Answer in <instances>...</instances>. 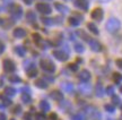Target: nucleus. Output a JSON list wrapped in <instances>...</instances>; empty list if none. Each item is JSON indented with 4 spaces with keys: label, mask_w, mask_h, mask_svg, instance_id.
I'll return each mask as SVG.
<instances>
[{
    "label": "nucleus",
    "mask_w": 122,
    "mask_h": 120,
    "mask_svg": "<svg viewBox=\"0 0 122 120\" xmlns=\"http://www.w3.org/2000/svg\"><path fill=\"white\" fill-rule=\"evenodd\" d=\"M35 85H36L37 87H40V89H46V87H48V84H46L43 79L35 80Z\"/></svg>",
    "instance_id": "nucleus-18"
},
{
    "label": "nucleus",
    "mask_w": 122,
    "mask_h": 120,
    "mask_svg": "<svg viewBox=\"0 0 122 120\" xmlns=\"http://www.w3.org/2000/svg\"><path fill=\"white\" fill-rule=\"evenodd\" d=\"M41 68L44 71H48V73H54L56 71V66L54 63H52L49 60H42L41 61Z\"/></svg>",
    "instance_id": "nucleus-3"
},
{
    "label": "nucleus",
    "mask_w": 122,
    "mask_h": 120,
    "mask_svg": "<svg viewBox=\"0 0 122 120\" xmlns=\"http://www.w3.org/2000/svg\"><path fill=\"white\" fill-rule=\"evenodd\" d=\"M117 66L122 69V59H118V60H117Z\"/></svg>",
    "instance_id": "nucleus-38"
},
{
    "label": "nucleus",
    "mask_w": 122,
    "mask_h": 120,
    "mask_svg": "<svg viewBox=\"0 0 122 120\" xmlns=\"http://www.w3.org/2000/svg\"><path fill=\"white\" fill-rule=\"evenodd\" d=\"M53 56L60 61H67L68 58H69L68 53L65 52V51H53Z\"/></svg>",
    "instance_id": "nucleus-6"
},
{
    "label": "nucleus",
    "mask_w": 122,
    "mask_h": 120,
    "mask_svg": "<svg viewBox=\"0 0 122 120\" xmlns=\"http://www.w3.org/2000/svg\"><path fill=\"white\" fill-rule=\"evenodd\" d=\"M112 103H113L114 105H119L120 104V98L119 96H113L112 98Z\"/></svg>",
    "instance_id": "nucleus-30"
},
{
    "label": "nucleus",
    "mask_w": 122,
    "mask_h": 120,
    "mask_svg": "<svg viewBox=\"0 0 122 120\" xmlns=\"http://www.w3.org/2000/svg\"><path fill=\"white\" fill-rule=\"evenodd\" d=\"M88 43H89L91 49L93 50V51H95V52H98V51H101V49H102V44H101L97 40H95V39H91V40L88 41Z\"/></svg>",
    "instance_id": "nucleus-5"
},
{
    "label": "nucleus",
    "mask_w": 122,
    "mask_h": 120,
    "mask_svg": "<svg viewBox=\"0 0 122 120\" xmlns=\"http://www.w3.org/2000/svg\"><path fill=\"white\" fill-rule=\"evenodd\" d=\"M77 34H78L79 37H81V39H84L85 41H89L91 39H89V36L85 33V32L83 31V30H79V31H77Z\"/></svg>",
    "instance_id": "nucleus-20"
},
{
    "label": "nucleus",
    "mask_w": 122,
    "mask_h": 120,
    "mask_svg": "<svg viewBox=\"0 0 122 120\" xmlns=\"http://www.w3.org/2000/svg\"><path fill=\"white\" fill-rule=\"evenodd\" d=\"M40 107H41V109H42V110H44V111H48L49 109H50V104H49L46 101H41V102H40Z\"/></svg>",
    "instance_id": "nucleus-25"
},
{
    "label": "nucleus",
    "mask_w": 122,
    "mask_h": 120,
    "mask_svg": "<svg viewBox=\"0 0 122 120\" xmlns=\"http://www.w3.org/2000/svg\"><path fill=\"white\" fill-rule=\"evenodd\" d=\"M4 68H5V70L6 71L10 73V71L15 70V65H14V62L11 61V60H5L4 61Z\"/></svg>",
    "instance_id": "nucleus-9"
},
{
    "label": "nucleus",
    "mask_w": 122,
    "mask_h": 120,
    "mask_svg": "<svg viewBox=\"0 0 122 120\" xmlns=\"http://www.w3.org/2000/svg\"><path fill=\"white\" fill-rule=\"evenodd\" d=\"M15 51H16V52L18 53V56H20V57L25 56V49L22 48V47H17V48H15Z\"/></svg>",
    "instance_id": "nucleus-27"
},
{
    "label": "nucleus",
    "mask_w": 122,
    "mask_h": 120,
    "mask_svg": "<svg viewBox=\"0 0 122 120\" xmlns=\"http://www.w3.org/2000/svg\"><path fill=\"white\" fill-rule=\"evenodd\" d=\"M79 89H80V91H81L83 93H85V94L91 93V87H89V85H80V86H79Z\"/></svg>",
    "instance_id": "nucleus-21"
},
{
    "label": "nucleus",
    "mask_w": 122,
    "mask_h": 120,
    "mask_svg": "<svg viewBox=\"0 0 122 120\" xmlns=\"http://www.w3.org/2000/svg\"><path fill=\"white\" fill-rule=\"evenodd\" d=\"M41 19H42V22H43L44 24H45V25H51V24H52V19H51V18L42 17Z\"/></svg>",
    "instance_id": "nucleus-29"
},
{
    "label": "nucleus",
    "mask_w": 122,
    "mask_h": 120,
    "mask_svg": "<svg viewBox=\"0 0 122 120\" xmlns=\"http://www.w3.org/2000/svg\"><path fill=\"white\" fill-rule=\"evenodd\" d=\"M35 120H46V117H45L44 113H36Z\"/></svg>",
    "instance_id": "nucleus-28"
},
{
    "label": "nucleus",
    "mask_w": 122,
    "mask_h": 120,
    "mask_svg": "<svg viewBox=\"0 0 122 120\" xmlns=\"http://www.w3.org/2000/svg\"><path fill=\"white\" fill-rule=\"evenodd\" d=\"M26 19L28 22L30 23H34L36 21V15H35L34 11H32V10H28L26 13Z\"/></svg>",
    "instance_id": "nucleus-15"
},
{
    "label": "nucleus",
    "mask_w": 122,
    "mask_h": 120,
    "mask_svg": "<svg viewBox=\"0 0 122 120\" xmlns=\"http://www.w3.org/2000/svg\"><path fill=\"white\" fill-rule=\"evenodd\" d=\"M49 119L50 120H58V116H57V113H51L50 116H49Z\"/></svg>",
    "instance_id": "nucleus-37"
},
{
    "label": "nucleus",
    "mask_w": 122,
    "mask_h": 120,
    "mask_svg": "<svg viewBox=\"0 0 122 120\" xmlns=\"http://www.w3.org/2000/svg\"><path fill=\"white\" fill-rule=\"evenodd\" d=\"M16 108V109H14V113H18V112L20 111V107H19V105H17V107H15Z\"/></svg>",
    "instance_id": "nucleus-42"
},
{
    "label": "nucleus",
    "mask_w": 122,
    "mask_h": 120,
    "mask_svg": "<svg viewBox=\"0 0 122 120\" xmlns=\"http://www.w3.org/2000/svg\"><path fill=\"white\" fill-rule=\"evenodd\" d=\"M105 110H106V111H109V112H113L114 110H115V109H114L113 105H110V104H106V105H105Z\"/></svg>",
    "instance_id": "nucleus-35"
},
{
    "label": "nucleus",
    "mask_w": 122,
    "mask_h": 120,
    "mask_svg": "<svg viewBox=\"0 0 122 120\" xmlns=\"http://www.w3.org/2000/svg\"><path fill=\"white\" fill-rule=\"evenodd\" d=\"M22 98H23V101H24L25 103H30V95H27V94H24Z\"/></svg>",
    "instance_id": "nucleus-33"
},
{
    "label": "nucleus",
    "mask_w": 122,
    "mask_h": 120,
    "mask_svg": "<svg viewBox=\"0 0 122 120\" xmlns=\"http://www.w3.org/2000/svg\"><path fill=\"white\" fill-rule=\"evenodd\" d=\"M120 92H121V93H122V86H121V87H120Z\"/></svg>",
    "instance_id": "nucleus-46"
},
{
    "label": "nucleus",
    "mask_w": 122,
    "mask_h": 120,
    "mask_svg": "<svg viewBox=\"0 0 122 120\" xmlns=\"http://www.w3.org/2000/svg\"><path fill=\"white\" fill-rule=\"evenodd\" d=\"M103 16H104V11L102 8H95L92 11V18L97 22H101L103 19Z\"/></svg>",
    "instance_id": "nucleus-4"
},
{
    "label": "nucleus",
    "mask_w": 122,
    "mask_h": 120,
    "mask_svg": "<svg viewBox=\"0 0 122 120\" xmlns=\"http://www.w3.org/2000/svg\"><path fill=\"white\" fill-rule=\"evenodd\" d=\"M33 1H34V0H24V2H25L26 5H30Z\"/></svg>",
    "instance_id": "nucleus-44"
},
{
    "label": "nucleus",
    "mask_w": 122,
    "mask_h": 120,
    "mask_svg": "<svg viewBox=\"0 0 122 120\" xmlns=\"http://www.w3.org/2000/svg\"><path fill=\"white\" fill-rule=\"evenodd\" d=\"M72 120H85V118H84L81 115H75V116L72 117Z\"/></svg>",
    "instance_id": "nucleus-36"
},
{
    "label": "nucleus",
    "mask_w": 122,
    "mask_h": 120,
    "mask_svg": "<svg viewBox=\"0 0 122 120\" xmlns=\"http://www.w3.org/2000/svg\"><path fill=\"white\" fill-rule=\"evenodd\" d=\"M54 7H56V9H57L58 11H60V13H62V14H66L69 11L68 7L65 6V5L60 4V2H56V4H54Z\"/></svg>",
    "instance_id": "nucleus-14"
},
{
    "label": "nucleus",
    "mask_w": 122,
    "mask_h": 120,
    "mask_svg": "<svg viewBox=\"0 0 122 120\" xmlns=\"http://www.w3.org/2000/svg\"><path fill=\"white\" fill-rule=\"evenodd\" d=\"M69 69H71L72 71H77L78 69V66H77V63H69Z\"/></svg>",
    "instance_id": "nucleus-32"
},
{
    "label": "nucleus",
    "mask_w": 122,
    "mask_h": 120,
    "mask_svg": "<svg viewBox=\"0 0 122 120\" xmlns=\"http://www.w3.org/2000/svg\"><path fill=\"white\" fill-rule=\"evenodd\" d=\"M75 5L78 7L79 9H81L84 11L88 10V0H76Z\"/></svg>",
    "instance_id": "nucleus-8"
},
{
    "label": "nucleus",
    "mask_w": 122,
    "mask_h": 120,
    "mask_svg": "<svg viewBox=\"0 0 122 120\" xmlns=\"http://www.w3.org/2000/svg\"><path fill=\"white\" fill-rule=\"evenodd\" d=\"M50 96H51L53 100H56V101H60V100H62V99H63V95H62V93H61L60 91H58V89H54V91H52V92L50 93Z\"/></svg>",
    "instance_id": "nucleus-12"
},
{
    "label": "nucleus",
    "mask_w": 122,
    "mask_h": 120,
    "mask_svg": "<svg viewBox=\"0 0 122 120\" xmlns=\"http://www.w3.org/2000/svg\"><path fill=\"white\" fill-rule=\"evenodd\" d=\"M11 14H13V16L15 18H20L23 15V9L22 7L19 6V5H16V6H14L13 9H11Z\"/></svg>",
    "instance_id": "nucleus-7"
},
{
    "label": "nucleus",
    "mask_w": 122,
    "mask_h": 120,
    "mask_svg": "<svg viewBox=\"0 0 122 120\" xmlns=\"http://www.w3.org/2000/svg\"><path fill=\"white\" fill-rule=\"evenodd\" d=\"M9 79H10V82H13V83H19L20 82V78L17 77V76H11Z\"/></svg>",
    "instance_id": "nucleus-34"
},
{
    "label": "nucleus",
    "mask_w": 122,
    "mask_h": 120,
    "mask_svg": "<svg viewBox=\"0 0 122 120\" xmlns=\"http://www.w3.org/2000/svg\"><path fill=\"white\" fill-rule=\"evenodd\" d=\"M100 1H102V2H106V1H109V0H100Z\"/></svg>",
    "instance_id": "nucleus-45"
},
{
    "label": "nucleus",
    "mask_w": 122,
    "mask_h": 120,
    "mask_svg": "<svg viewBox=\"0 0 122 120\" xmlns=\"http://www.w3.org/2000/svg\"><path fill=\"white\" fill-rule=\"evenodd\" d=\"M4 49H5V45L2 44V43H1V42H0V53H1V52H2V51H4Z\"/></svg>",
    "instance_id": "nucleus-43"
},
{
    "label": "nucleus",
    "mask_w": 122,
    "mask_h": 120,
    "mask_svg": "<svg viewBox=\"0 0 122 120\" xmlns=\"http://www.w3.org/2000/svg\"><path fill=\"white\" fill-rule=\"evenodd\" d=\"M113 93H114L113 86H107V87H106V94H109V95H113Z\"/></svg>",
    "instance_id": "nucleus-31"
},
{
    "label": "nucleus",
    "mask_w": 122,
    "mask_h": 120,
    "mask_svg": "<svg viewBox=\"0 0 122 120\" xmlns=\"http://www.w3.org/2000/svg\"><path fill=\"white\" fill-rule=\"evenodd\" d=\"M6 93L10 94V95H13V94H15V91H14L13 89H6Z\"/></svg>",
    "instance_id": "nucleus-39"
},
{
    "label": "nucleus",
    "mask_w": 122,
    "mask_h": 120,
    "mask_svg": "<svg viewBox=\"0 0 122 120\" xmlns=\"http://www.w3.org/2000/svg\"><path fill=\"white\" fill-rule=\"evenodd\" d=\"M36 75H37V70L35 69L34 67H32V68H30V69L27 70V76L30 77V78H34Z\"/></svg>",
    "instance_id": "nucleus-19"
},
{
    "label": "nucleus",
    "mask_w": 122,
    "mask_h": 120,
    "mask_svg": "<svg viewBox=\"0 0 122 120\" xmlns=\"http://www.w3.org/2000/svg\"><path fill=\"white\" fill-rule=\"evenodd\" d=\"M26 35V32L25 30H23L22 27H17L16 30H14V36L17 37V39H22Z\"/></svg>",
    "instance_id": "nucleus-10"
},
{
    "label": "nucleus",
    "mask_w": 122,
    "mask_h": 120,
    "mask_svg": "<svg viewBox=\"0 0 122 120\" xmlns=\"http://www.w3.org/2000/svg\"><path fill=\"white\" fill-rule=\"evenodd\" d=\"M113 80L117 83V84H119V83H121L122 80V75L120 74V73H114L113 74Z\"/></svg>",
    "instance_id": "nucleus-24"
},
{
    "label": "nucleus",
    "mask_w": 122,
    "mask_h": 120,
    "mask_svg": "<svg viewBox=\"0 0 122 120\" xmlns=\"http://www.w3.org/2000/svg\"><path fill=\"white\" fill-rule=\"evenodd\" d=\"M105 27H106V30H107L110 33H115L117 31L120 30V27H121V22L119 21L118 18L112 17V18H110L109 21L106 22Z\"/></svg>",
    "instance_id": "nucleus-1"
},
{
    "label": "nucleus",
    "mask_w": 122,
    "mask_h": 120,
    "mask_svg": "<svg viewBox=\"0 0 122 120\" xmlns=\"http://www.w3.org/2000/svg\"><path fill=\"white\" fill-rule=\"evenodd\" d=\"M87 27H88V30H89L93 34H95V35L98 34V28H97V26H96L95 24H93V23H88Z\"/></svg>",
    "instance_id": "nucleus-16"
},
{
    "label": "nucleus",
    "mask_w": 122,
    "mask_h": 120,
    "mask_svg": "<svg viewBox=\"0 0 122 120\" xmlns=\"http://www.w3.org/2000/svg\"><path fill=\"white\" fill-rule=\"evenodd\" d=\"M79 78L83 80V82H87V80L91 79V73L88 70H81L79 73Z\"/></svg>",
    "instance_id": "nucleus-13"
},
{
    "label": "nucleus",
    "mask_w": 122,
    "mask_h": 120,
    "mask_svg": "<svg viewBox=\"0 0 122 120\" xmlns=\"http://www.w3.org/2000/svg\"><path fill=\"white\" fill-rule=\"evenodd\" d=\"M33 40H34V42L36 43V44L40 45L41 41H42V37H41V35H40V34H37V33H34V34H33Z\"/></svg>",
    "instance_id": "nucleus-26"
},
{
    "label": "nucleus",
    "mask_w": 122,
    "mask_h": 120,
    "mask_svg": "<svg viewBox=\"0 0 122 120\" xmlns=\"http://www.w3.org/2000/svg\"><path fill=\"white\" fill-rule=\"evenodd\" d=\"M104 93V91H103V87H102V84L98 83V84L96 85V95L97 96H102Z\"/></svg>",
    "instance_id": "nucleus-22"
},
{
    "label": "nucleus",
    "mask_w": 122,
    "mask_h": 120,
    "mask_svg": "<svg viewBox=\"0 0 122 120\" xmlns=\"http://www.w3.org/2000/svg\"><path fill=\"white\" fill-rule=\"evenodd\" d=\"M87 112L89 113V116L93 118V119L95 120H101V113L96 109H94V108H92V109H88Z\"/></svg>",
    "instance_id": "nucleus-11"
},
{
    "label": "nucleus",
    "mask_w": 122,
    "mask_h": 120,
    "mask_svg": "<svg viewBox=\"0 0 122 120\" xmlns=\"http://www.w3.org/2000/svg\"><path fill=\"white\" fill-rule=\"evenodd\" d=\"M36 9L39 10L40 13L43 14V15H49V14H51V11H52V8L50 7V5L45 4V2H39V4H36Z\"/></svg>",
    "instance_id": "nucleus-2"
},
{
    "label": "nucleus",
    "mask_w": 122,
    "mask_h": 120,
    "mask_svg": "<svg viewBox=\"0 0 122 120\" xmlns=\"http://www.w3.org/2000/svg\"><path fill=\"white\" fill-rule=\"evenodd\" d=\"M62 21H63V18L60 17V16H57V17H56V22L57 23H62Z\"/></svg>",
    "instance_id": "nucleus-40"
},
{
    "label": "nucleus",
    "mask_w": 122,
    "mask_h": 120,
    "mask_svg": "<svg viewBox=\"0 0 122 120\" xmlns=\"http://www.w3.org/2000/svg\"><path fill=\"white\" fill-rule=\"evenodd\" d=\"M68 22H69L70 26H78V25H79V22H80V19H78L77 17H69Z\"/></svg>",
    "instance_id": "nucleus-17"
},
{
    "label": "nucleus",
    "mask_w": 122,
    "mask_h": 120,
    "mask_svg": "<svg viewBox=\"0 0 122 120\" xmlns=\"http://www.w3.org/2000/svg\"><path fill=\"white\" fill-rule=\"evenodd\" d=\"M75 50H76V52H78V53H83L84 51H85V48H84L83 44L76 43V44H75Z\"/></svg>",
    "instance_id": "nucleus-23"
},
{
    "label": "nucleus",
    "mask_w": 122,
    "mask_h": 120,
    "mask_svg": "<svg viewBox=\"0 0 122 120\" xmlns=\"http://www.w3.org/2000/svg\"><path fill=\"white\" fill-rule=\"evenodd\" d=\"M24 119H25V120H32V118H30V113H25V116H24Z\"/></svg>",
    "instance_id": "nucleus-41"
}]
</instances>
